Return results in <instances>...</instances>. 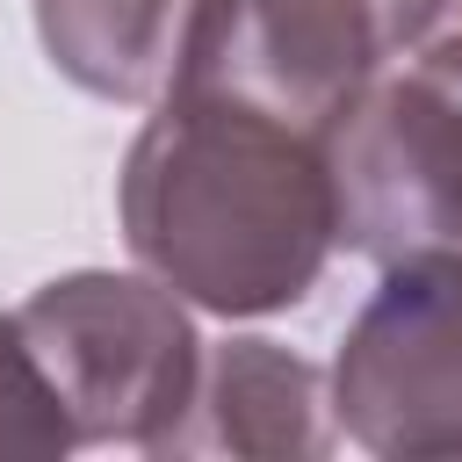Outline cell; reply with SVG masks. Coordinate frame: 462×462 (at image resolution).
<instances>
[{
    "label": "cell",
    "instance_id": "cell-1",
    "mask_svg": "<svg viewBox=\"0 0 462 462\" xmlns=\"http://www.w3.org/2000/svg\"><path fill=\"white\" fill-rule=\"evenodd\" d=\"M116 209L137 267L209 318L289 310L332 260L325 137L195 87L159 94Z\"/></svg>",
    "mask_w": 462,
    "mask_h": 462
},
{
    "label": "cell",
    "instance_id": "cell-2",
    "mask_svg": "<svg viewBox=\"0 0 462 462\" xmlns=\"http://www.w3.org/2000/svg\"><path fill=\"white\" fill-rule=\"evenodd\" d=\"M43 383L58 390V411L72 426V448H159L202 375V339L188 303L159 274H116L79 267L43 282L14 310Z\"/></svg>",
    "mask_w": 462,
    "mask_h": 462
},
{
    "label": "cell",
    "instance_id": "cell-3",
    "mask_svg": "<svg viewBox=\"0 0 462 462\" xmlns=\"http://www.w3.org/2000/svg\"><path fill=\"white\" fill-rule=\"evenodd\" d=\"M332 245L361 260L462 253V94L411 58L375 72L325 130Z\"/></svg>",
    "mask_w": 462,
    "mask_h": 462
},
{
    "label": "cell",
    "instance_id": "cell-4",
    "mask_svg": "<svg viewBox=\"0 0 462 462\" xmlns=\"http://www.w3.org/2000/svg\"><path fill=\"white\" fill-rule=\"evenodd\" d=\"M325 397L332 426L383 462H462V253L383 267Z\"/></svg>",
    "mask_w": 462,
    "mask_h": 462
},
{
    "label": "cell",
    "instance_id": "cell-5",
    "mask_svg": "<svg viewBox=\"0 0 462 462\" xmlns=\"http://www.w3.org/2000/svg\"><path fill=\"white\" fill-rule=\"evenodd\" d=\"M390 65L368 0H202L173 87L245 101L310 137Z\"/></svg>",
    "mask_w": 462,
    "mask_h": 462
},
{
    "label": "cell",
    "instance_id": "cell-6",
    "mask_svg": "<svg viewBox=\"0 0 462 462\" xmlns=\"http://www.w3.org/2000/svg\"><path fill=\"white\" fill-rule=\"evenodd\" d=\"M332 448L325 375L282 339L202 346L195 397L152 455H245V462H310Z\"/></svg>",
    "mask_w": 462,
    "mask_h": 462
},
{
    "label": "cell",
    "instance_id": "cell-7",
    "mask_svg": "<svg viewBox=\"0 0 462 462\" xmlns=\"http://www.w3.org/2000/svg\"><path fill=\"white\" fill-rule=\"evenodd\" d=\"M202 0H36L43 58L101 101H159Z\"/></svg>",
    "mask_w": 462,
    "mask_h": 462
},
{
    "label": "cell",
    "instance_id": "cell-8",
    "mask_svg": "<svg viewBox=\"0 0 462 462\" xmlns=\"http://www.w3.org/2000/svg\"><path fill=\"white\" fill-rule=\"evenodd\" d=\"M72 455V426L58 411V390L43 383L14 310H0V462H51Z\"/></svg>",
    "mask_w": 462,
    "mask_h": 462
},
{
    "label": "cell",
    "instance_id": "cell-9",
    "mask_svg": "<svg viewBox=\"0 0 462 462\" xmlns=\"http://www.w3.org/2000/svg\"><path fill=\"white\" fill-rule=\"evenodd\" d=\"M368 7H375V22H383L390 58H397V51H419V43H426V36H433L462 0H368Z\"/></svg>",
    "mask_w": 462,
    "mask_h": 462
},
{
    "label": "cell",
    "instance_id": "cell-10",
    "mask_svg": "<svg viewBox=\"0 0 462 462\" xmlns=\"http://www.w3.org/2000/svg\"><path fill=\"white\" fill-rule=\"evenodd\" d=\"M419 58H426L455 94H462V36H426V43H419Z\"/></svg>",
    "mask_w": 462,
    "mask_h": 462
}]
</instances>
